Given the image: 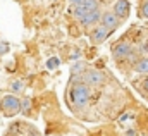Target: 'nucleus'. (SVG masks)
<instances>
[{
  "label": "nucleus",
  "instance_id": "1",
  "mask_svg": "<svg viewBox=\"0 0 148 136\" xmlns=\"http://www.w3.org/2000/svg\"><path fill=\"white\" fill-rule=\"evenodd\" d=\"M69 98L73 102L74 107H83L90 100V88L86 83H74L69 90Z\"/></svg>",
  "mask_w": 148,
  "mask_h": 136
},
{
  "label": "nucleus",
  "instance_id": "2",
  "mask_svg": "<svg viewBox=\"0 0 148 136\" xmlns=\"http://www.w3.org/2000/svg\"><path fill=\"white\" fill-rule=\"evenodd\" d=\"M0 110L7 117H14L21 112V100L16 95H5L0 100Z\"/></svg>",
  "mask_w": 148,
  "mask_h": 136
},
{
  "label": "nucleus",
  "instance_id": "3",
  "mask_svg": "<svg viewBox=\"0 0 148 136\" xmlns=\"http://www.w3.org/2000/svg\"><path fill=\"white\" fill-rule=\"evenodd\" d=\"M103 81H105L103 72H100V71H97V69H88V71L84 72V83L90 84V86H100Z\"/></svg>",
  "mask_w": 148,
  "mask_h": 136
},
{
  "label": "nucleus",
  "instance_id": "4",
  "mask_svg": "<svg viewBox=\"0 0 148 136\" xmlns=\"http://www.w3.org/2000/svg\"><path fill=\"white\" fill-rule=\"evenodd\" d=\"M95 9H98V0H83L79 5H74V16L79 19L83 14L95 10Z\"/></svg>",
  "mask_w": 148,
  "mask_h": 136
},
{
  "label": "nucleus",
  "instance_id": "5",
  "mask_svg": "<svg viewBox=\"0 0 148 136\" xmlns=\"http://www.w3.org/2000/svg\"><path fill=\"white\" fill-rule=\"evenodd\" d=\"M100 19H102V14H100L98 9L90 10V12H86V14H83V16L79 17V21H81L83 26H93V24H97Z\"/></svg>",
  "mask_w": 148,
  "mask_h": 136
},
{
  "label": "nucleus",
  "instance_id": "6",
  "mask_svg": "<svg viewBox=\"0 0 148 136\" xmlns=\"http://www.w3.org/2000/svg\"><path fill=\"white\" fill-rule=\"evenodd\" d=\"M109 34H110V30L105 28L103 24H100V26L93 28V31H91V41L93 43H102V41H105L109 38Z\"/></svg>",
  "mask_w": 148,
  "mask_h": 136
},
{
  "label": "nucleus",
  "instance_id": "7",
  "mask_svg": "<svg viewBox=\"0 0 148 136\" xmlns=\"http://www.w3.org/2000/svg\"><path fill=\"white\" fill-rule=\"evenodd\" d=\"M114 14L119 19H124L129 14V2L127 0H115V3H114Z\"/></svg>",
  "mask_w": 148,
  "mask_h": 136
},
{
  "label": "nucleus",
  "instance_id": "8",
  "mask_svg": "<svg viewBox=\"0 0 148 136\" xmlns=\"http://www.w3.org/2000/svg\"><path fill=\"white\" fill-rule=\"evenodd\" d=\"M100 23L105 26V28H109V30H115L117 26H119V17L114 14V12H105V14H102V19H100Z\"/></svg>",
  "mask_w": 148,
  "mask_h": 136
},
{
  "label": "nucleus",
  "instance_id": "9",
  "mask_svg": "<svg viewBox=\"0 0 148 136\" xmlns=\"http://www.w3.org/2000/svg\"><path fill=\"white\" fill-rule=\"evenodd\" d=\"M112 54H114V57H115V59H126V57L131 54V45H129V43H126V41L117 43V45L114 47Z\"/></svg>",
  "mask_w": 148,
  "mask_h": 136
},
{
  "label": "nucleus",
  "instance_id": "10",
  "mask_svg": "<svg viewBox=\"0 0 148 136\" xmlns=\"http://www.w3.org/2000/svg\"><path fill=\"white\" fill-rule=\"evenodd\" d=\"M134 71L140 74H148V59H141L138 60V64L134 66Z\"/></svg>",
  "mask_w": 148,
  "mask_h": 136
},
{
  "label": "nucleus",
  "instance_id": "11",
  "mask_svg": "<svg viewBox=\"0 0 148 136\" xmlns=\"http://www.w3.org/2000/svg\"><path fill=\"white\" fill-rule=\"evenodd\" d=\"M12 90H14L16 93L23 91V90H24V83H23V81H14V83H12Z\"/></svg>",
  "mask_w": 148,
  "mask_h": 136
},
{
  "label": "nucleus",
  "instance_id": "12",
  "mask_svg": "<svg viewBox=\"0 0 148 136\" xmlns=\"http://www.w3.org/2000/svg\"><path fill=\"white\" fill-rule=\"evenodd\" d=\"M31 109V102H29V98H24V100H21V110H29Z\"/></svg>",
  "mask_w": 148,
  "mask_h": 136
},
{
  "label": "nucleus",
  "instance_id": "13",
  "mask_svg": "<svg viewBox=\"0 0 148 136\" xmlns=\"http://www.w3.org/2000/svg\"><path fill=\"white\" fill-rule=\"evenodd\" d=\"M83 69H84V64L77 62V64H76V66L73 67V72H74V74H79V71H83Z\"/></svg>",
  "mask_w": 148,
  "mask_h": 136
},
{
  "label": "nucleus",
  "instance_id": "14",
  "mask_svg": "<svg viewBox=\"0 0 148 136\" xmlns=\"http://www.w3.org/2000/svg\"><path fill=\"white\" fill-rule=\"evenodd\" d=\"M5 52H9V45H7L5 41H0V55L5 54Z\"/></svg>",
  "mask_w": 148,
  "mask_h": 136
},
{
  "label": "nucleus",
  "instance_id": "15",
  "mask_svg": "<svg viewBox=\"0 0 148 136\" xmlns=\"http://www.w3.org/2000/svg\"><path fill=\"white\" fill-rule=\"evenodd\" d=\"M141 14H143V16L148 19V0L143 3V5H141Z\"/></svg>",
  "mask_w": 148,
  "mask_h": 136
},
{
  "label": "nucleus",
  "instance_id": "16",
  "mask_svg": "<svg viewBox=\"0 0 148 136\" xmlns=\"http://www.w3.org/2000/svg\"><path fill=\"white\" fill-rule=\"evenodd\" d=\"M143 88H145V90L148 91V76L145 78V79H143Z\"/></svg>",
  "mask_w": 148,
  "mask_h": 136
},
{
  "label": "nucleus",
  "instance_id": "17",
  "mask_svg": "<svg viewBox=\"0 0 148 136\" xmlns=\"http://www.w3.org/2000/svg\"><path fill=\"white\" fill-rule=\"evenodd\" d=\"M69 2H71V3H73V5H79V3H81V2H83V0H69Z\"/></svg>",
  "mask_w": 148,
  "mask_h": 136
},
{
  "label": "nucleus",
  "instance_id": "18",
  "mask_svg": "<svg viewBox=\"0 0 148 136\" xmlns=\"http://www.w3.org/2000/svg\"><path fill=\"white\" fill-rule=\"evenodd\" d=\"M126 136H136V133H134V131H133V129H129V131H127V133H126Z\"/></svg>",
  "mask_w": 148,
  "mask_h": 136
},
{
  "label": "nucleus",
  "instance_id": "19",
  "mask_svg": "<svg viewBox=\"0 0 148 136\" xmlns=\"http://www.w3.org/2000/svg\"><path fill=\"white\" fill-rule=\"evenodd\" d=\"M145 50H147V52H148V41H147V43H145Z\"/></svg>",
  "mask_w": 148,
  "mask_h": 136
}]
</instances>
